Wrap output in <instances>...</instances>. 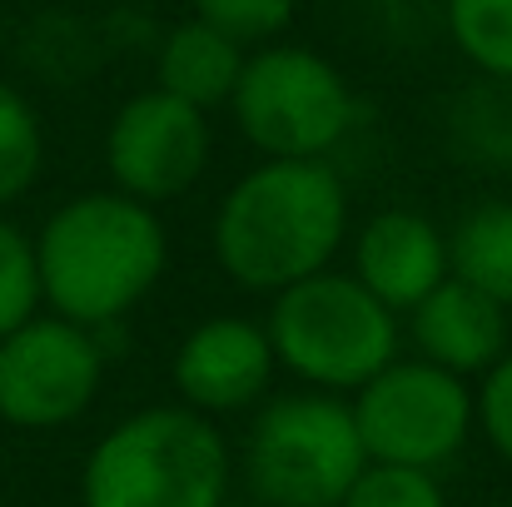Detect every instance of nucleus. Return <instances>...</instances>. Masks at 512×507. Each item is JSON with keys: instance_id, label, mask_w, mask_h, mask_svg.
<instances>
[{"instance_id": "f257e3e1", "label": "nucleus", "mask_w": 512, "mask_h": 507, "mask_svg": "<svg viewBox=\"0 0 512 507\" xmlns=\"http://www.w3.org/2000/svg\"><path fill=\"white\" fill-rule=\"evenodd\" d=\"M30 239L40 304L80 329L125 324V314L155 294L170 264L160 209L120 189H85L65 199Z\"/></svg>"}, {"instance_id": "f03ea898", "label": "nucleus", "mask_w": 512, "mask_h": 507, "mask_svg": "<svg viewBox=\"0 0 512 507\" xmlns=\"http://www.w3.org/2000/svg\"><path fill=\"white\" fill-rule=\"evenodd\" d=\"M348 239V189L329 160H259L214 209V259L249 294H279L334 269Z\"/></svg>"}, {"instance_id": "7ed1b4c3", "label": "nucleus", "mask_w": 512, "mask_h": 507, "mask_svg": "<svg viewBox=\"0 0 512 507\" xmlns=\"http://www.w3.org/2000/svg\"><path fill=\"white\" fill-rule=\"evenodd\" d=\"M229 448L214 418L155 403L120 418L85 458V507H224Z\"/></svg>"}, {"instance_id": "20e7f679", "label": "nucleus", "mask_w": 512, "mask_h": 507, "mask_svg": "<svg viewBox=\"0 0 512 507\" xmlns=\"http://www.w3.org/2000/svg\"><path fill=\"white\" fill-rule=\"evenodd\" d=\"M264 334L274 363L304 378L314 393H358L378 368L398 358V314L383 309L353 274L319 269L274 294Z\"/></svg>"}, {"instance_id": "39448f33", "label": "nucleus", "mask_w": 512, "mask_h": 507, "mask_svg": "<svg viewBox=\"0 0 512 507\" xmlns=\"http://www.w3.org/2000/svg\"><path fill=\"white\" fill-rule=\"evenodd\" d=\"M239 135L264 160H324L353 130V90L343 70L309 45H259L229 95Z\"/></svg>"}, {"instance_id": "423d86ee", "label": "nucleus", "mask_w": 512, "mask_h": 507, "mask_svg": "<svg viewBox=\"0 0 512 507\" xmlns=\"http://www.w3.org/2000/svg\"><path fill=\"white\" fill-rule=\"evenodd\" d=\"M363 463L348 403L314 388L269 398L244 448L249 488L269 507H339Z\"/></svg>"}, {"instance_id": "0eeeda50", "label": "nucleus", "mask_w": 512, "mask_h": 507, "mask_svg": "<svg viewBox=\"0 0 512 507\" xmlns=\"http://www.w3.org/2000/svg\"><path fill=\"white\" fill-rule=\"evenodd\" d=\"M348 413L368 463L438 473L473 433V388L428 358H393L353 393Z\"/></svg>"}, {"instance_id": "6e6552de", "label": "nucleus", "mask_w": 512, "mask_h": 507, "mask_svg": "<svg viewBox=\"0 0 512 507\" xmlns=\"http://www.w3.org/2000/svg\"><path fill=\"white\" fill-rule=\"evenodd\" d=\"M110 353L95 329L60 314H35L0 338V423L10 428H65L100 398Z\"/></svg>"}, {"instance_id": "1a4fd4ad", "label": "nucleus", "mask_w": 512, "mask_h": 507, "mask_svg": "<svg viewBox=\"0 0 512 507\" xmlns=\"http://www.w3.org/2000/svg\"><path fill=\"white\" fill-rule=\"evenodd\" d=\"M214 155V130L209 115L155 90L130 95L110 130H105V169L120 194L160 209L179 194H189Z\"/></svg>"}, {"instance_id": "9d476101", "label": "nucleus", "mask_w": 512, "mask_h": 507, "mask_svg": "<svg viewBox=\"0 0 512 507\" xmlns=\"http://www.w3.org/2000/svg\"><path fill=\"white\" fill-rule=\"evenodd\" d=\"M274 368L279 363H274L264 324L239 319V314H219V319H204L184 334V343L174 348L170 378L184 408L219 418V413L254 408L269 393Z\"/></svg>"}, {"instance_id": "9b49d317", "label": "nucleus", "mask_w": 512, "mask_h": 507, "mask_svg": "<svg viewBox=\"0 0 512 507\" xmlns=\"http://www.w3.org/2000/svg\"><path fill=\"white\" fill-rule=\"evenodd\" d=\"M348 274L383 309L408 314L448 279V234L418 209H383L353 234Z\"/></svg>"}, {"instance_id": "f8f14e48", "label": "nucleus", "mask_w": 512, "mask_h": 507, "mask_svg": "<svg viewBox=\"0 0 512 507\" xmlns=\"http://www.w3.org/2000/svg\"><path fill=\"white\" fill-rule=\"evenodd\" d=\"M408 338L418 358L458 378H478L508 353V309L458 279H443L408 309Z\"/></svg>"}, {"instance_id": "ddd939ff", "label": "nucleus", "mask_w": 512, "mask_h": 507, "mask_svg": "<svg viewBox=\"0 0 512 507\" xmlns=\"http://www.w3.org/2000/svg\"><path fill=\"white\" fill-rule=\"evenodd\" d=\"M244 55L234 40H224L219 30H209L204 20H184L170 25L155 45V80L160 90L194 105V110H219L234 95V80L244 70Z\"/></svg>"}, {"instance_id": "4468645a", "label": "nucleus", "mask_w": 512, "mask_h": 507, "mask_svg": "<svg viewBox=\"0 0 512 507\" xmlns=\"http://www.w3.org/2000/svg\"><path fill=\"white\" fill-rule=\"evenodd\" d=\"M448 279L512 309V199H483L453 224Z\"/></svg>"}, {"instance_id": "2eb2a0df", "label": "nucleus", "mask_w": 512, "mask_h": 507, "mask_svg": "<svg viewBox=\"0 0 512 507\" xmlns=\"http://www.w3.org/2000/svg\"><path fill=\"white\" fill-rule=\"evenodd\" d=\"M45 169V125L40 110L25 100V90H15L10 80H0V209L25 199L35 189Z\"/></svg>"}, {"instance_id": "dca6fc26", "label": "nucleus", "mask_w": 512, "mask_h": 507, "mask_svg": "<svg viewBox=\"0 0 512 507\" xmlns=\"http://www.w3.org/2000/svg\"><path fill=\"white\" fill-rule=\"evenodd\" d=\"M458 55L493 80H512V0H443Z\"/></svg>"}, {"instance_id": "f3484780", "label": "nucleus", "mask_w": 512, "mask_h": 507, "mask_svg": "<svg viewBox=\"0 0 512 507\" xmlns=\"http://www.w3.org/2000/svg\"><path fill=\"white\" fill-rule=\"evenodd\" d=\"M299 15V0H194V20L234 40L239 50L274 45Z\"/></svg>"}, {"instance_id": "a211bd4d", "label": "nucleus", "mask_w": 512, "mask_h": 507, "mask_svg": "<svg viewBox=\"0 0 512 507\" xmlns=\"http://www.w3.org/2000/svg\"><path fill=\"white\" fill-rule=\"evenodd\" d=\"M40 314V274L35 239L0 214V338Z\"/></svg>"}, {"instance_id": "6ab92c4d", "label": "nucleus", "mask_w": 512, "mask_h": 507, "mask_svg": "<svg viewBox=\"0 0 512 507\" xmlns=\"http://www.w3.org/2000/svg\"><path fill=\"white\" fill-rule=\"evenodd\" d=\"M339 507H448L443 488L423 468H398V463H363L353 488Z\"/></svg>"}, {"instance_id": "aec40b11", "label": "nucleus", "mask_w": 512, "mask_h": 507, "mask_svg": "<svg viewBox=\"0 0 512 507\" xmlns=\"http://www.w3.org/2000/svg\"><path fill=\"white\" fill-rule=\"evenodd\" d=\"M478 378L483 383L473 393V428L488 438V448L503 463H512V348Z\"/></svg>"}]
</instances>
